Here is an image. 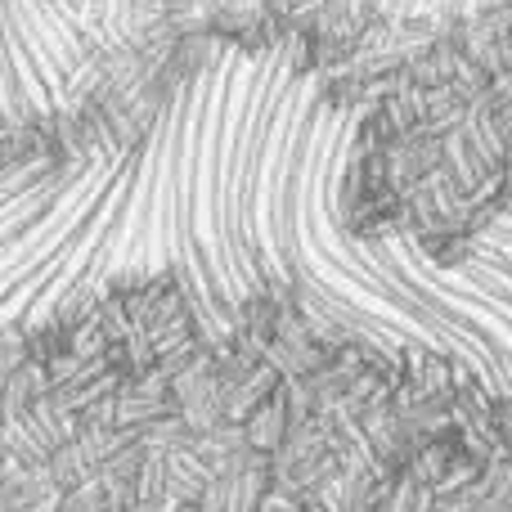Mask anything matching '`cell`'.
I'll return each instance as SVG.
<instances>
[{
    "label": "cell",
    "mask_w": 512,
    "mask_h": 512,
    "mask_svg": "<svg viewBox=\"0 0 512 512\" xmlns=\"http://www.w3.org/2000/svg\"><path fill=\"white\" fill-rule=\"evenodd\" d=\"M95 45L99 0H0V135L63 113Z\"/></svg>",
    "instance_id": "7a4b0ae2"
},
{
    "label": "cell",
    "mask_w": 512,
    "mask_h": 512,
    "mask_svg": "<svg viewBox=\"0 0 512 512\" xmlns=\"http://www.w3.org/2000/svg\"><path fill=\"white\" fill-rule=\"evenodd\" d=\"M351 5L378 9L387 18H468L490 5H504V0H351Z\"/></svg>",
    "instance_id": "3957f363"
},
{
    "label": "cell",
    "mask_w": 512,
    "mask_h": 512,
    "mask_svg": "<svg viewBox=\"0 0 512 512\" xmlns=\"http://www.w3.org/2000/svg\"><path fill=\"white\" fill-rule=\"evenodd\" d=\"M360 108L283 45L203 41L77 140L0 153V333L131 279L288 292L382 351L512 382V207L459 256L351 230Z\"/></svg>",
    "instance_id": "6da1fadb"
}]
</instances>
